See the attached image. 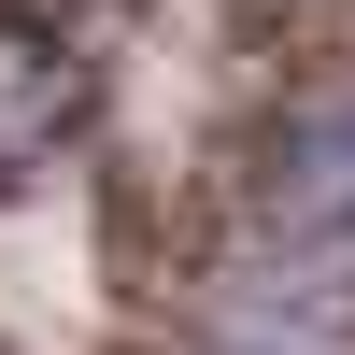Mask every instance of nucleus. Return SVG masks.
I'll list each match as a JSON object with an SVG mask.
<instances>
[{
	"label": "nucleus",
	"instance_id": "f257e3e1",
	"mask_svg": "<svg viewBox=\"0 0 355 355\" xmlns=\"http://www.w3.org/2000/svg\"><path fill=\"white\" fill-rule=\"evenodd\" d=\"M85 128V57L43 15H0V171H43Z\"/></svg>",
	"mask_w": 355,
	"mask_h": 355
}]
</instances>
